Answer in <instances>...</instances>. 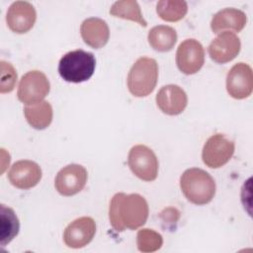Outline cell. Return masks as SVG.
Instances as JSON below:
<instances>
[{"mask_svg": "<svg viewBox=\"0 0 253 253\" xmlns=\"http://www.w3.org/2000/svg\"><path fill=\"white\" fill-rule=\"evenodd\" d=\"M148 213V204L138 194L117 193L110 202V223L118 232L141 227L146 222Z\"/></svg>", "mask_w": 253, "mask_h": 253, "instance_id": "cell-1", "label": "cell"}, {"mask_svg": "<svg viewBox=\"0 0 253 253\" xmlns=\"http://www.w3.org/2000/svg\"><path fill=\"white\" fill-rule=\"evenodd\" d=\"M180 188L185 198L192 204H209L215 195V182L205 170L190 168L180 178Z\"/></svg>", "mask_w": 253, "mask_h": 253, "instance_id": "cell-2", "label": "cell"}, {"mask_svg": "<svg viewBox=\"0 0 253 253\" xmlns=\"http://www.w3.org/2000/svg\"><path fill=\"white\" fill-rule=\"evenodd\" d=\"M95 67L96 59L92 52L75 49L65 53L60 58L58 73L67 82L81 83L92 77Z\"/></svg>", "mask_w": 253, "mask_h": 253, "instance_id": "cell-3", "label": "cell"}, {"mask_svg": "<svg viewBox=\"0 0 253 253\" xmlns=\"http://www.w3.org/2000/svg\"><path fill=\"white\" fill-rule=\"evenodd\" d=\"M158 80V64L150 57H139L127 74V88L134 97H146L155 88Z\"/></svg>", "mask_w": 253, "mask_h": 253, "instance_id": "cell-4", "label": "cell"}, {"mask_svg": "<svg viewBox=\"0 0 253 253\" xmlns=\"http://www.w3.org/2000/svg\"><path fill=\"white\" fill-rule=\"evenodd\" d=\"M127 163L131 172L140 180L151 182L158 175V159L152 149L143 144H137L130 148Z\"/></svg>", "mask_w": 253, "mask_h": 253, "instance_id": "cell-5", "label": "cell"}, {"mask_svg": "<svg viewBox=\"0 0 253 253\" xmlns=\"http://www.w3.org/2000/svg\"><path fill=\"white\" fill-rule=\"evenodd\" d=\"M50 84L44 73L39 70H32L22 76L17 97L25 105H33L42 102L48 94Z\"/></svg>", "mask_w": 253, "mask_h": 253, "instance_id": "cell-6", "label": "cell"}, {"mask_svg": "<svg viewBox=\"0 0 253 253\" xmlns=\"http://www.w3.org/2000/svg\"><path fill=\"white\" fill-rule=\"evenodd\" d=\"M234 149L235 144L233 140L222 133H216L206 141L202 151V158L208 167L219 168L230 160Z\"/></svg>", "mask_w": 253, "mask_h": 253, "instance_id": "cell-7", "label": "cell"}, {"mask_svg": "<svg viewBox=\"0 0 253 253\" xmlns=\"http://www.w3.org/2000/svg\"><path fill=\"white\" fill-rule=\"evenodd\" d=\"M205 63V50L200 42L187 39L182 42L176 52V64L179 70L187 75L195 74Z\"/></svg>", "mask_w": 253, "mask_h": 253, "instance_id": "cell-8", "label": "cell"}, {"mask_svg": "<svg viewBox=\"0 0 253 253\" xmlns=\"http://www.w3.org/2000/svg\"><path fill=\"white\" fill-rule=\"evenodd\" d=\"M87 170L79 164H69L58 171L54 180L56 191L65 197L76 195L87 183Z\"/></svg>", "mask_w": 253, "mask_h": 253, "instance_id": "cell-9", "label": "cell"}, {"mask_svg": "<svg viewBox=\"0 0 253 253\" xmlns=\"http://www.w3.org/2000/svg\"><path fill=\"white\" fill-rule=\"evenodd\" d=\"M226 90L234 99H245L253 90V73L251 67L244 63L234 64L226 76Z\"/></svg>", "mask_w": 253, "mask_h": 253, "instance_id": "cell-10", "label": "cell"}, {"mask_svg": "<svg viewBox=\"0 0 253 253\" xmlns=\"http://www.w3.org/2000/svg\"><path fill=\"white\" fill-rule=\"evenodd\" d=\"M95 233V220L90 216H82L66 226L63 232V241L67 247L78 249L89 244Z\"/></svg>", "mask_w": 253, "mask_h": 253, "instance_id": "cell-11", "label": "cell"}, {"mask_svg": "<svg viewBox=\"0 0 253 253\" xmlns=\"http://www.w3.org/2000/svg\"><path fill=\"white\" fill-rule=\"evenodd\" d=\"M241 42L239 38L232 32L225 31L217 35L209 45L211 58L219 64H223L234 59L240 51Z\"/></svg>", "mask_w": 253, "mask_h": 253, "instance_id": "cell-12", "label": "cell"}, {"mask_svg": "<svg viewBox=\"0 0 253 253\" xmlns=\"http://www.w3.org/2000/svg\"><path fill=\"white\" fill-rule=\"evenodd\" d=\"M36 20V9L27 1H16L12 3L6 15L7 26L16 34L29 32L34 27Z\"/></svg>", "mask_w": 253, "mask_h": 253, "instance_id": "cell-13", "label": "cell"}, {"mask_svg": "<svg viewBox=\"0 0 253 253\" xmlns=\"http://www.w3.org/2000/svg\"><path fill=\"white\" fill-rule=\"evenodd\" d=\"M8 179L14 187L28 190L39 184L42 179V169L32 160H19L12 165Z\"/></svg>", "mask_w": 253, "mask_h": 253, "instance_id": "cell-14", "label": "cell"}, {"mask_svg": "<svg viewBox=\"0 0 253 253\" xmlns=\"http://www.w3.org/2000/svg\"><path fill=\"white\" fill-rule=\"evenodd\" d=\"M157 107L164 114L177 116L187 107L188 97L186 92L178 85L169 84L163 86L156 95Z\"/></svg>", "mask_w": 253, "mask_h": 253, "instance_id": "cell-15", "label": "cell"}, {"mask_svg": "<svg viewBox=\"0 0 253 253\" xmlns=\"http://www.w3.org/2000/svg\"><path fill=\"white\" fill-rule=\"evenodd\" d=\"M80 34L84 42L92 48H101L109 41L110 30L106 21L92 17L84 20L80 27Z\"/></svg>", "mask_w": 253, "mask_h": 253, "instance_id": "cell-16", "label": "cell"}, {"mask_svg": "<svg viewBox=\"0 0 253 253\" xmlns=\"http://www.w3.org/2000/svg\"><path fill=\"white\" fill-rule=\"evenodd\" d=\"M246 22L247 17L243 11L235 8H225L213 15L211 28L214 34H219L226 30L238 33L244 29Z\"/></svg>", "mask_w": 253, "mask_h": 253, "instance_id": "cell-17", "label": "cell"}, {"mask_svg": "<svg viewBox=\"0 0 253 253\" xmlns=\"http://www.w3.org/2000/svg\"><path fill=\"white\" fill-rule=\"evenodd\" d=\"M24 115L28 124L36 129L46 128L52 121V107L47 101H42L24 108Z\"/></svg>", "mask_w": 253, "mask_h": 253, "instance_id": "cell-18", "label": "cell"}, {"mask_svg": "<svg viewBox=\"0 0 253 253\" xmlns=\"http://www.w3.org/2000/svg\"><path fill=\"white\" fill-rule=\"evenodd\" d=\"M150 46L160 52H166L173 48L177 42L176 31L169 26L158 25L153 27L147 36Z\"/></svg>", "mask_w": 253, "mask_h": 253, "instance_id": "cell-19", "label": "cell"}, {"mask_svg": "<svg viewBox=\"0 0 253 253\" xmlns=\"http://www.w3.org/2000/svg\"><path fill=\"white\" fill-rule=\"evenodd\" d=\"M20 222L11 208L5 205L0 207V242L2 246L9 243L19 232Z\"/></svg>", "mask_w": 253, "mask_h": 253, "instance_id": "cell-20", "label": "cell"}, {"mask_svg": "<svg viewBox=\"0 0 253 253\" xmlns=\"http://www.w3.org/2000/svg\"><path fill=\"white\" fill-rule=\"evenodd\" d=\"M110 14L114 17L136 22L142 27L147 26L146 21L143 19L140 7L134 0L116 1L111 6Z\"/></svg>", "mask_w": 253, "mask_h": 253, "instance_id": "cell-21", "label": "cell"}, {"mask_svg": "<svg viewBox=\"0 0 253 253\" xmlns=\"http://www.w3.org/2000/svg\"><path fill=\"white\" fill-rule=\"evenodd\" d=\"M156 12L166 22H177L186 16L188 5L181 0H161L156 5Z\"/></svg>", "mask_w": 253, "mask_h": 253, "instance_id": "cell-22", "label": "cell"}, {"mask_svg": "<svg viewBox=\"0 0 253 253\" xmlns=\"http://www.w3.org/2000/svg\"><path fill=\"white\" fill-rule=\"evenodd\" d=\"M163 238L160 233L153 229L142 228L136 234L137 249L141 252H154L161 248Z\"/></svg>", "mask_w": 253, "mask_h": 253, "instance_id": "cell-23", "label": "cell"}, {"mask_svg": "<svg viewBox=\"0 0 253 253\" xmlns=\"http://www.w3.org/2000/svg\"><path fill=\"white\" fill-rule=\"evenodd\" d=\"M1 79H0V92L2 94L11 92L17 82V72L10 62L1 60Z\"/></svg>", "mask_w": 253, "mask_h": 253, "instance_id": "cell-24", "label": "cell"}]
</instances>
